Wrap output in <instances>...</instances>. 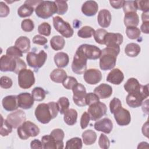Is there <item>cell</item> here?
Wrapping results in <instances>:
<instances>
[{
    "instance_id": "6da1fadb",
    "label": "cell",
    "mask_w": 149,
    "mask_h": 149,
    "mask_svg": "<svg viewBox=\"0 0 149 149\" xmlns=\"http://www.w3.org/2000/svg\"><path fill=\"white\" fill-rule=\"evenodd\" d=\"M120 52V47H107L101 50L100 67L102 70H112L116 65V58Z\"/></svg>"
},
{
    "instance_id": "7a4b0ae2",
    "label": "cell",
    "mask_w": 149,
    "mask_h": 149,
    "mask_svg": "<svg viewBox=\"0 0 149 149\" xmlns=\"http://www.w3.org/2000/svg\"><path fill=\"white\" fill-rule=\"evenodd\" d=\"M148 85H141V88L136 91L129 93L126 97L127 104L132 108H137L141 106L143 101L148 97Z\"/></svg>"
},
{
    "instance_id": "3957f363",
    "label": "cell",
    "mask_w": 149,
    "mask_h": 149,
    "mask_svg": "<svg viewBox=\"0 0 149 149\" xmlns=\"http://www.w3.org/2000/svg\"><path fill=\"white\" fill-rule=\"evenodd\" d=\"M34 10L36 15L44 19H47L55 13H57V6L55 1H41Z\"/></svg>"
},
{
    "instance_id": "277c9868",
    "label": "cell",
    "mask_w": 149,
    "mask_h": 149,
    "mask_svg": "<svg viewBox=\"0 0 149 149\" xmlns=\"http://www.w3.org/2000/svg\"><path fill=\"white\" fill-rule=\"evenodd\" d=\"M17 132L20 139L27 140L30 137L38 136L40 133V129L35 123L27 120L17 127Z\"/></svg>"
},
{
    "instance_id": "5b68a950",
    "label": "cell",
    "mask_w": 149,
    "mask_h": 149,
    "mask_svg": "<svg viewBox=\"0 0 149 149\" xmlns=\"http://www.w3.org/2000/svg\"><path fill=\"white\" fill-rule=\"evenodd\" d=\"M47 58V54L44 51H40L38 54L34 52H29L26 56V61L29 66L35 69H38L45 63Z\"/></svg>"
},
{
    "instance_id": "8992f818",
    "label": "cell",
    "mask_w": 149,
    "mask_h": 149,
    "mask_svg": "<svg viewBox=\"0 0 149 149\" xmlns=\"http://www.w3.org/2000/svg\"><path fill=\"white\" fill-rule=\"evenodd\" d=\"M53 25L55 29L65 38H70L73 35L74 31L70 24L59 16L53 17Z\"/></svg>"
},
{
    "instance_id": "52a82bcc",
    "label": "cell",
    "mask_w": 149,
    "mask_h": 149,
    "mask_svg": "<svg viewBox=\"0 0 149 149\" xmlns=\"http://www.w3.org/2000/svg\"><path fill=\"white\" fill-rule=\"evenodd\" d=\"M34 114L37 120L42 124H47L53 119L52 114L48 103L38 104L35 109Z\"/></svg>"
},
{
    "instance_id": "ba28073f",
    "label": "cell",
    "mask_w": 149,
    "mask_h": 149,
    "mask_svg": "<svg viewBox=\"0 0 149 149\" xmlns=\"http://www.w3.org/2000/svg\"><path fill=\"white\" fill-rule=\"evenodd\" d=\"M18 84L21 88L27 89L30 88L35 83L34 72L27 69L20 71L18 73Z\"/></svg>"
},
{
    "instance_id": "9c48e42d",
    "label": "cell",
    "mask_w": 149,
    "mask_h": 149,
    "mask_svg": "<svg viewBox=\"0 0 149 149\" xmlns=\"http://www.w3.org/2000/svg\"><path fill=\"white\" fill-rule=\"evenodd\" d=\"M87 59L77 49L72 63V71L77 74L84 73L87 70Z\"/></svg>"
},
{
    "instance_id": "30bf717a",
    "label": "cell",
    "mask_w": 149,
    "mask_h": 149,
    "mask_svg": "<svg viewBox=\"0 0 149 149\" xmlns=\"http://www.w3.org/2000/svg\"><path fill=\"white\" fill-rule=\"evenodd\" d=\"M87 111L90 119L95 121L106 114L107 107L104 103L99 101L89 105Z\"/></svg>"
},
{
    "instance_id": "8fae6325",
    "label": "cell",
    "mask_w": 149,
    "mask_h": 149,
    "mask_svg": "<svg viewBox=\"0 0 149 149\" xmlns=\"http://www.w3.org/2000/svg\"><path fill=\"white\" fill-rule=\"evenodd\" d=\"M78 49L87 59L95 60L100 58L101 50L97 46L90 44H82L80 45Z\"/></svg>"
},
{
    "instance_id": "7c38bea8",
    "label": "cell",
    "mask_w": 149,
    "mask_h": 149,
    "mask_svg": "<svg viewBox=\"0 0 149 149\" xmlns=\"http://www.w3.org/2000/svg\"><path fill=\"white\" fill-rule=\"evenodd\" d=\"M72 90L73 94V101L74 103L79 107L86 106L85 98L87 93L84 86L81 83H77Z\"/></svg>"
},
{
    "instance_id": "4fadbf2b",
    "label": "cell",
    "mask_w": 149,
    "mask_h": 149,
    "mask_svg": "<svg viewBox=\"0 0 149 149\" xmlns=\"http://www.w3.org/2000/svg\"><path fill=\"white\" fill-rule=\"evenodd\" d=\"M17 58L7 55H3L0 59V70L1 72H13L16 73L17 66Z\"/></svg>"
},
{
    "instance_id": "5bb4252c",
    "label": "cell",
    "mask_w": 149,
    "mask_h": 149,
    "mask_svg": "<svg viewBox=\"0 0 149 149\" xmlns=\"http://www.w3.org/2000/svg\"><path fill=\"white\" fill-rule=\"evenodd\" d=\"M26 115L25 112L22 110L19 109L9 113L6 119L13 128L17 129L19 126L26 121Z\"/></svg>"
},
{
    "instance_id": "9a60e30c",
    "label": "cell",
    "mask_w": 149,
    "mask_h": 149,
    "mask_svg": "<svg viewBox=\"0 0 149 149\" xmlns=\"http://www.w3.org/2000/svg\"><path fill=\"white\" fill-rule=\"evenodd\" d=\"M113 114L116 123L119 126L128 125L131 122V115L129 111L122 107L116 109Z\"/></svg>"
},
{
    "instance_id": "2e32d148",
    "label": "cell",
    "mask_w": 149,
    "mask_h": 149,
    "mask_svg": "<svg viewBox=\"0 0 149 149\" xmlns=\"http://www.w3.org/2000/svg\"><path fill=\"white\" fill-rule=\"evenodd\" d=\"M84 81L91 85L96 84L102 79V73L97 69L90 68L87 69L84 73Z\"/></svg>"
},
{
    "instance_id": "e0dca14e",
    "label": "cell",
    "mask_w": 149,
    "mask_h": 149,
    "mask_svg": "<svg viewBox=\"0 0 149 149\" xmlns=\"http://www.w3.org/2000/svg\"><path fill=\"white\" fill-rule=\"evenodd\" d=\"M123 40L122 34L120 33H107L104 37V45L107 47H116L122 44Z\"/></svg>"
},
{
    "instance_id": "ac0fdd59",
    "label": "cell",
    "mask_w": 149,
    "mask_h": 149,
    "mask_svg": "<svg viewBox=\"0 0 149 149\" xmlns=\"http://www.w3.org/2000/svg\"><path fill=\"white\" fill-rule=\"evenodd\" d=\"M17 96L19 107L23 109H29L34 105V100L31 94L29 93H22Z\"/></svg>"
},
{
    "instance_id": "d6986e66",
    "label": "cell",
    "mask_w": 149,
    "mask_h": 149,
    "mask_svg": "<svg viewBox=\"0 0 149 149\" xmlns=\"http://www.w3.org/2000/svg\"><path fill=\"white\" fill-rule=\"evenodd\" d=\"M94 129L97 131L102 132L106 134H109L112 130L113 123L110 119L104 118L97 121L94 123Z\"/></svg>"
},
{
    "instance_id": "ffe728a7",
    "label": "cell",
    "mask_w": 149,
    "mask_h": 149,
    "mask_svg": "<svg viewBox=\"0 0 149 149\" xmlns=\"http://www.w3.org/2000/svg\"><path fill=\"white\" fill-rule=\"evenodd\" d=\"M3 108L7 111H14L17 109L18 102L17 95H8L5 97L2 100Z\"/></svg>"
},
{
    "instance_id": "44dd1931",
    "label": "cell",
    "mask_w": 149,
    "mask_h": 149,
    "mask_svg": "<svg viewBox=\"0 0 149 149\" xmlns=\"http://www.w3.org/2000/svg\"><path fill=\"white\" fill-rule=\"evenodd\" d=\"M112 87L107 84L102 83L96 87L94 90V93L101 99L109 98L112 94Z\"/></svg>"
},
{
    "instance_id": "7402d4cb",
    "label": "cell",
    "mask_w": 149,
    "mask_h": 149,
    "mask_svg": "<svg viewBox=\"0 0 149 149\" xmlns=\"http://www.w3.org/2000/svg\"><path fill=\"white\" fill-rule=\"evenodd\" d=\"M98 10V5L94 1H86L81 6L82 13L87 16H94Z\"/></svg>"
},
{
    "instance_id": "603a6c76",
    "label": "cell",
    "mask_w": 149,
    "mask_h": 149,
    "mask_svg": "<svg viewBox=\"0 0 149 149\" xmlns=\"http://www.w3.org/2000/svg\"><path fill=\"white\" fill-rule=\"evenodd\" d=\"M124 79V74L123 72L118 68L112 69L108 73L107 77V81L113 84L119 85Z\"/></svg>"
},
{
    "instance_id": "cb8c5ba5",
    "label": "cell",
    "mask_w": 149,
    "mask_h": 149,
    "mask_svg": "<svg viewBox=\"0 0 149 149\" xmlns=\"http://www.w3.org/2000/svg\"><path fill=\"white\" fill-rule=\"evenodd\" d=\"M111 13L105 9L101 10L98 14L97 21L99 25L102 28L108 27L111 22Z\"/></svg>"
},
{
    "instance_id": "d4e9b609",
    "label": "cell",
    "mask_w": 149,
    "mask_h": 149,
    "mask_svg": "<svg viewBox=\"0 0 149 149\" xmlns=\"http://www.w3.org/2000/svg\"><path fill=\"white\" fill-rule=\"evenodd\" d=\"M15 46L18 48L23 54L27 53L30 49V40L26 36H20L16 40Z\"/></svg>"
},
{
    "instance_id": "484cf974",
    "label": "cell",
    "mask_w": 149,
    "mask_h": 149,
    "mask_svg": "<svg viewBox=\"0 0 149 149\" xmlns=\"http://www.w3.org/2000/svg\"><path fill=\"white\" fill-rule=\"evenodd\" d=\"M54 60L57 67L62 68L67 66L69 62V58L66 53L59 52L54 55Z\"/></svg>"
},
{
    "instance_id": "4316f807",
    "label": "cell",
    "mask_w": 149,
    "mask_h": 149,
    "mask_svg": "<svg viewBox=\"0 0 149 149\" xmlns=\"http://www.w3.org/2000/svg\"><path fill=\"white\" fill-rule=\"evenodd\" d=\"M139 23V17L136 12H128L124 16V24L126 27H137Z\"/></svg>"
},
{
    "instance_id": "83f0119b",
    "label": "cell",
    "mask_w": 149,
    "mask_h": 149,
    "mask_svg": "<svg viewBox=\"0 0 149 149\" xmlns=\"http://www.w3.org/2000/svg\"><path fill=\"white\" fill-rule=\"evenodd\" d=\"M67 76L66 72L61 68L53 70L49 75L51 80L57 83H62Z\"/></svg>"
},
{
    "instance_id": "f1b7e54d",
    "label": "cell",
    "mask_w": 149,
    "mask_h": 149,
    "mask_svg": "<svg viewBox=\"0 0 149 149\" xmlns=\"http://www.w3.org/2000/svg\"><path fill=\"white\" fill-rule=\"evenodd\" d=\"M77 112L74 109H68L64 113L63 120L68 125H74L77 122Z\"/></svg>"
},
{
    "instance_id": "f546056e",
    "label": "cell",
    "mask_w": 149,
    "mask_h": 149,
    "mask_svg": "<svg viewBox=\"0 0 149 149\" xmlns=\"http://www.w3.org/2000/svg\"><path fill=\"white\" fill-rule=\"evenodd\" d=\"M81 136L83 143L86 146H90L94 144L97 140L96 133L91 129L85 130L82 133Z\"/></svg>"
},
{
    "instance_id": "4dcf8cb0",
    "label": "cell",
    "mask_w": 149,
    "mask_h": 149,
    "mask_svg": "<svg viewBox=\"0 0 149 149\" xmlns=\"http://www.w3.org/2000/svg\"><path fill=\"white\" fill-rule=\"evenodd\" d=\"M41 142L44 149H58L57 143L51 134L43 136L41 137Z\"/></svg>"
},
{
    "instance_id": "1f68e13d",
    "label": "cell",
    "mask_w": 149,
    "mask_h": 149,
    "mask_svg": "<svg viewBox=\"0 0 149 149\" xmlns=\"http://www.w3.org/2000/svg\"><path fill=\"white\" fill-rule=\"evenodd\" d=\"M52 137L57 143L58 149L63 148L64 147L63 140L65 137V133L61 129H55L50 133Z\"/></svg>"
},
{
    "instance_id": "d6a6232c",
    "label": "cell",
    "mask_w": 149,
    "mask_h": 149,
    "mask_svg": "<svg viewBox=\"0 0 149 149\" xmlns=\"http://www.w3.org/2000/svg\"><path fill=\"white\" fill-rule=\"evenodd\" d=\"M50 45L55 51L61 50L64 48L65 41L64 38L61 36H54L50 40Z\"/></svg>"
},
{
    "instance_id": "836d02e7",
    "label": "cell",
    "mask_w": 149,
    "mask_h": 149,
    "mask_svg": "<svg viewBox=\"0 0 149 149\" xmlns=\"http://www.w3.org/2000/svg\"><path fill=\"white\" fill-rule=\"evenodd\" d=\"M141 85L140 84L139 81L133 77L129 79L124 84V88L126 91L132 93L139 90L141 88Z\"/></svg>"
},
{
    "instance_id": "e575fe53",
    "label": "cell",
    "mask_w": 149,
    "mask_h": 149,
    "mask_svg": "<svg viewBox=\"0 0 149 149\" xmlns=\"http://www.w3.org/2000/svg\"><path fill=\"white\" fill-rule=\"evenodd\" d=\"M141 48L139 44L136 43H129L126 45L125 48V54L130 57H136L140 52Z\"/></svg>"
},
{
    "instance_id": "d590c367",
    "label": "cell",
    "mask_w": 149,
    "mask_h": 149,
    "mask_svg": "<svg viewBox=\"0 0 149 149\" xmlns=\"http://www.w3.org/2000/svg\"><path fill=\"white\" fill-rule=\"evenodd\" d=\"M34 8L28 3H24L17 9V15L20 17H26L30 16L34 10Z\"/></svg>"
},
{
    "instance_id": "8d00e7d4",
    "label": "cell",
    "mask_w": 149,
    "mask_h": 149,
    "mask_svg": "<svg viewBox=\"0 0 149 149\" xmlns=\"http://www.w3.org/2000/svg\"><path fill=\"white\" fill-rule=\"evenodd\" d=\"M94 33L95 30L93 28L88 26H85L77 31V36L82 38H88L91 37Z\"/></svg>"
},
{
    "instance_id": "74e56055",
    "label": "cell",
    "mask_w": 149,
    "mask_h": 149,
    "mask_svg": "<svg viewBox=\"0 0 149 149\" xmlns=\"http://www.w3.org/2000/svg\"><path fill=\"white\" fill-rule=\"evenodd\" d=\"M82 146V141L80 138L73 137L66 141L65 148L67 149H81Z\"/></svg>"
},
{
    "instance_id": "f35d334b",
    "label": "cell",
    "mask_w": 149,
    "mask_h": 149,
    "mask_svg": "<svg viewBox=\"0 0 149 149\" xmlns=\"http://www.w3.org/2000/svg\"><path fill=\"white\" fill-rule=\"evenodd\" d=\"M1 132H0L1 135L2 137L7 136L12 132L13 127L6 119H3L2 115H1Z\"/></svg>"
},
{
    "instance_id": "ab89813d",
    "label": "cell",
    "mask_w": 149,
    "mask_h": 149,
    "mask_svg": "<svg viewBox=\"0 0 149 149\" xmlns=\"http://www.w3.org/2000/svg\"><path fill=\"white\" fill-rule=\"evenodd\" d=\"M31 95L34 101H41L44 100L46 95V92L42 88L36 87L33 89Z\"/></svg>"
},
{
    "instance_id": "60d3db41",
    "label": "cell",
    "mask_w": 149,
    "mask_h": 149,
    "mask_svg": "<svg viewBox=\"0 0 149 149\" xmlns=\"http://www.w3.org/2000/svg\"><path fill=\"white\" fill-rule=\"evenodd\" d=\"M56 103L58 106L59 112L61 114H64V113L69 109L70 105L69 101L66 97H62L59 98Z\"/></svg>"
},
{
    "instance_id": "b9f144b4",
    "label": "cell",
    "mask_w": 149,
    "mask_h": 149,
    "mask_svg": "<svg viewBox=\"0 0 149 149\" xmlns=\"http://www.w3.org/2000/svg\"><path fill=\"white\" fill-rule=\"evenodd\" d=\"M126 33L129 39L135 40L140 37L141 31L137 27H127Z\"/></svg>"
},
{
    "instance_id": "7bdbcfd3",
    "label": "cell",
    "mask_w": 149,
    "mask_h": 149,
    "mask_svg": "<svg viewBox=\"0 0 149 149\" xmlns=\"http://www.w3.org/2000/svg\"><path fill=\"white\" fill-rule=\"evenodd\" d=\"M108 31L104 29H98L95 31L94 34V38L96 42L104 45V37Z\"/></svg>"
},
{
    "instance_id": "ee69618b",
    "label": "cell",
    "mask_w": 149,
    "mask_h": 149,
    "mask_svg": "<svg viewBox=\"0 0 149 149\" xmlns=\"http://www.w3.org/2000/svg\"><path fill=\"white\" fill-rule=\"evenodd\" d=\"M123 8L125 13L128 12H136L137 10L135 1H125Z\"/></svg>"
},
{
    "instance_id": "f6af8a7d",
    "label": "cell",
    "mask_w": 149,
    "mask_h": 149,
    "mask_svg": "<svg viewBox=\"0 0 149 149\" xmlns=\"http://www.w3.org/2000/svg\"><path fill=\"white\" fill-rule=\"evenodd\" d=\"M6 55L14 58H20L23 56V52L16 47L11 46L6 49Z\"/></svg>"
},
{
    "instance_id": "bcb514c9",
    "label": "cell",
    "mask_w": 149,
    "mask_h": 149,
    "mask_svg": "<svg viewBox=\"0 0 149 149\" xmlns=\"http://www.w3.org/2000/svg\"><path fill=\"white\" fill-rule=\"evenodd\" d=\"M51 27L47 22H43L38 27V32L41 35L49 36L51 34Z\"/></svg>"
},
{
    "instance_id": "7dc6e473",
    "label": "cell",
    "mask_w": 149,
    "mask_h": 149,
    "mask_svg": "<svg viewBox=\"0 0 149 149\" xmlns=\"http://www.w3.org/2000/svg\"><path fill=\"white\" fill-rule=\"evenodd\" d=\"M55 2L57 6V13L61 15H64L68 9L67 2L62 0H56Z\"/></svg>"
},
{
    "instance_id": "c3c4849f",
    "label": "cell",
    "mask_w": 149,
    "mask_h": 149,
    "mask_svg": "<svg viewBox=\"0 0 149 149\" xmlns=\"http://www.w3.org/2000/svg\"><path fill=\"white\" fill-rule=\"evenodd\" d=\"M78 83L76 78L73 76H67V77L62 82L63 87L67 90H71L72 88Z\"/></svg>"
},
{
    "instance_id": "681fc988",
    "label": "cell",
    "mask_w": 149,
    "mask_h": 149,
    "mask_svg": "<svg viewBox=\"0 0 149 149\" xmlns=\"http://www.w3.org/2000/svg\"><path fill=\"white\" fill-rule=\"evenodd\" d=\"M22 29L26 32H30L34 28V24L33 20L30 19H24L21 23Z\"/></svg>"
},
{
    "instance_id": "f907efd6",
    "label": "cell",
    "mask_w": 149,
    "mask_h": 149,
    "mask_svg": "<svg viewBox=\"0 0 149 149\" xmlns=\"http://www.w3.org/2000/svg\"><path fill=\"white\" fill-rule=\"evenodd\" d=\"M98 144L100 148L102 149H107L110 146V141L108 137L104 134L101 133L99 137Z\"/></svg>"
},
{
    "instance_id": "816d5d0a",
    "label": "cell",
    "mask_w": 149,
    "mask_h": 149,
    "mask_svg": "<svg viewBox=\"0 0 149 149\" xmlns=\"http://www.w3.org/2000/svg\"><path fill=\"white\" fill-rule=\"evenodd\" d=\"M13 84L12 79L8 76H2L0 79V86L4 89L10 88Z\"/></svg>"
},
{
    "instance_id": "f5cc1de1",
    "label": "cell",
    "mask_w": 149,
    "mask_h": 149,
    "mask_svg": "<svg viewBox=\"0 0 149 149\" xmlns=\"http://www.w3.org/2000/svg\"><path fill=\"white\" fill-rule=\"evenodd\" d=\"M100 101L99 97L94 93H87L86 95L85 101L86 105H90L91 104L95 103L97 101Z\"/></svg>"
},
{
    "instance_id": "db71d44e",
    "label": "cell",
    "mask_w": 149,
    "mask_h": 149,
    "mask_svg": "<svg viewBox=\"0 0 149 149\" xmlns=\"http://www.w3.org/2000/svg\"><path fill=\"white\" fill-rule=\"evenodd\" d=\"M122 107L120 100L116 97H114L109 103V108L111 113H113L119 108Z\"/></svg>"
},
{
    "instance_id": "11a10c76",
    "label": "cell",
    "mask_w": 149,
    "mask_h": 149,
    "mask_svg": "<svg viewBox=\"0 0 149 149\" xmlns=\"http://www.w3.org/2000/svg\"><path fill=\"white\" fill-rule=\"evenodd\" d=\"M90 120V117L88 112H84L82 114L80 119V126L82 129H84L87 127L88 125L89 124Z\"/></svg>"
},
{
    "instance_id": "9f6ffc18",
    "label": "cell",
    "mask_w": 149,
    "mask_h": 149,
    "mask_svg": "<svg viewBox=\"0 0 149 149\" xmlns=\"http://www.w3.org/2000/svg\"><path fill=\"white\" fill-rule=\"evenodd\" d=\"M136 6L137 10H140L143 11V12H148V1H136Z\"/></svg>"
},
{
    "instance_id": "6f0895ef",
    "label": "cell",
    "mask_w": 149,
    "mask_h": 149,
    "mask_svg": "<svg viewBox=\"0 0 149 149\" xmlns=\"http://www.w3.org/2000/svg\"><path fill=\"white\" fill-rule=\"evenodd\" d=\"M10 12L9 8L3 2H0V17H6Z\"/></svg>"
},
{
    "instance_id": "680465c9",
    "label": "cell",
    "mask_w": 149,
    "mask_h": 149,
    "mask_svg": "<svg viewBox=\"0 0 149 149\" xmlns=\"http://www.w3.org/2000/svg\"><path fill=\"white\" fill-rule=\"evenodd\" d=\"M48 42V40L41 35H36L33 38V42L36 44L44 45Z\"/></svg>"
},
{
    "instance_id": "91938a15",
    "label": "cell",
    "mask_w": 149,
    "mask_h": 149,
    "mask_svg": "<svg viewBox=\"0 0 149 149\" xmlns=\"http://www.w3.org/2000/svg\"><path fill=\"white\" fill-rule=\"evenodd\" d=\"M49 108H50V109H51V111L52 112V117H53V119L56 118L58 115V112H59V108H58V104L56 102H49L48 103Z\"/></svg>"
},
{
    "instance_id": "94428289",
    "label": "cell",
    "mask_w": 149,
    "mask_h": 149,
    "mask_svg": "<svg viewBox=\"0 0 149 149\" xmlns=\"http://www.w3.org/2000/svg\"><path fill=\"white\" fill-rule=\"evenodd\" d=\"M125 1H110L109 3L112 7L115 9H120L123 7Z\"/></svg>"
},
{
    "instance_id": "6125c7cd",
    "label": "cell",
    "mask_w": 149,
    "mask_h": 149,
    "mask_svg": "<svg viewBox=\"0 0 149 149\" xmlns=\"http://www.w3.org/2000/svg\"><path fill=\"white\" fill-rule=\"evenodd\" d=\"M31 148H43L42 142L38 139H34L30 143Z\"/></svg>"
},
{
    "instance_id": "be15d7a7",
    "label": "cell",
    "mask_w": 149,
    "mask_h": 149,
    "mask_svg": "<svg viewBox=\"0 0 149 149\" xmlns=\"http://www.w3.org/2000/svg\"><path fill=\"white\" fill-rule=\"evenodd\" d=\"M148 27H149V22H143V24L140 27V29H141L140 31H141L143 33L145 34H148L149 33Z\"/></svg>"
},
{
    "instance_id": "e7e4bbea",
    "label": "cell",
    "mask_w": 149,
    "mask_h": 149,
    "mask_svg": "<svg viewBox=\"0 0 149 149\" xmlns=\"http://www.w3.org/2000/svg\"><path fill=\"white\" fill-rule=\"evenodd\" d=\"M141 19H142V21L143 22H149L148 21V12H143L142 13L141 15Z\"/></svg>"
},
{
    "instance_id": "03108f58",
    "label": "cell",
    "mask_w": 149,
    "mask_h": 149,
    "mask_svg": "<svg viewBox=\"0 0 149 149\" xmlns=\"http://www.w3.org/2000/svg\"><path fill=\"white\" fill-rule=\"evenodd\" d=\"M148 143L146 142H141L139 144V146L137 147L138 148H148Z\"/></svg>"
}]
</instances>
